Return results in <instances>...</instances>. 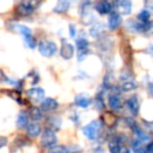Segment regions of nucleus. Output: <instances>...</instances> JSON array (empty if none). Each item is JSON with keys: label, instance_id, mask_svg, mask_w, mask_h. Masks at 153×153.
Listing matches in <instances>:
<instances>
[{"label": "nucleus", "instance_id": "2f4dec72", "mask_svg": "<svg viewBox=\"0 0 153 153\" xmlns=\"http://www.w3.org/2000/svg\"><path fill=\"white\" fill-rule=\"evenodd\" d=\"M0 143H1V144H0V147H1V148H3V147H4L5 145H7V137H4V136H1V137H0Z\"/></svg>", "mask_w": 153, "mask_h": 153}, {"label": "nucleus", "instance_id": "423d86ee", "mask_svg": "<svg viewBox=\"0 0 153 153\" xmlns=\"http://www.w3.org/2000/svg\"><path fill=\"white\" fill-rule=\"evenodd\" d=\"M76 57H78V61L82 62L86 58V56L89 53V42L86 39H78L76 41Z\"/></svg>", "mask_w": 153, "mask_h": 153}, {"label": "nucleus", "instance_id": "1a4fd4ad", "mask_svg": "<svg viewBox=\"0 0 153 153\" xmlns=\"http://www.w3.org/2000/svg\"><path fill=\"white\" fill-rule=\"evenodd\" d=\"M123 19L121 17V14L117 12H112L108 17V28L111 30H114L121 26Z\"/></svg>", "mask_w": 153, "mask_h": 153}, {"label": "nucleus", "instance_id": "a878e982", "mask_svg": "<svg viewBox=\"0 0 153 153\" xmlns=\"http://www.w3.org/2000/svg\"><path fill=\"white\" fill-rule=\"evenodd\" d=\"M137 87H138L137 83H136V82H134V81H125L121 85V89L123 90L124 92L132 91V90L136 89Z\"/></svg>", "mask_w": 153, "mask_h": 153}, {"label": "nucleus", "instance_id": "20e7f679", "mask_svg": "<svg viewBox=\"0 0 153 153\" xmlns=\"http://www.w3.org/2000/svg\"><path fill=\"white\" fill-rule=\"evenodd\" d=\"M81 19L86 25H90L96 21V16L91 12V3L83 2L81 7Z\"/></svg>", "mask_w": 153, "mask_h": 153}, {"label": "nucleus", "instance_id": "f03ea898", "mask_svg": "<svg viewBox=\"0 0 153 153\" xmlns=\"http://www.w3.org/2000/svg\"><path fill=\"white\" fill-rule=\"evenodd\" d=\"M38 49L40 55L45 58H51L58 51V46L53 41L41 40L38 44Z\"/></svg>", "mask_w": 153, "mask_h": 153}, {"label": "nucleus", "instance_id": "f704fd0d", "mask_svg": "<svg viewBox=\"0 0 153 153\" xmlns=\"http://www.w3.org/2000/svg\"><path fill=\"white\" fill-rule=\"evenodd\" d=\"M149 51H150V53H153V45H151L150 48H149Z\"/></svg>", "mask_w": 153, "mask_h": 153}, {"label": "nucleus", "instance_id": "9d476101", "mask_svg": "<svg viewBox=\"0 0 153 153\" xmlns=\"http://www.w3.org/2000/svg\"><path fill=\"white\" fill-rule=\"evenodd\" d=\"M59 107V103L53 98H46L42 103L40 104V108L42 111L45 112H51V111H55Z\"/></svg>", "mask_w": 153, "mask_h": 153}, {"label": "nucleus", "instance_id": "5701e85b", "mask_svg": "<svg viewBox=\"0 0 153 153\" xmlns=\"http://www.w3.org/2000/svg\"><path fill=\"white\" fill-rule=\"evenodd\" d=\"M46 123L51 126L49 129L53 130V128L59 129L60 126H61V124H62V120L60 119V117H57V115H51V117H48V119H47Z\"/></svg>", "mask_w": 153, "mask_h": 153}, {"label": "nucleus", "instance_id": "dca6fc26", "mask_svg": "<svg viewBox=\"0 0 153 153\" xmlns=\"http://www.w3.org/2000/svg\"><path fill=\"white\" fill-rule=\"evenodd\" d=\"M16 125H17L18 128L20 129H27L28 127V117L26 115V113L24 111H20L19 114L17 117V120H16Z\"/></svg>", "mask_w": 153, "mask_h": 153}, {"label": "nucleus", "instance_id": "6ab92c4d", "mask_svg": "<svg viewBox=\"0 0 153 153\" xmlns=\"http://www.w3.org/2000/svg\"><path fill=\"white\" fill-rule=\"evenodd\" d=\"M91 104V100L87 97L84 96H76L74 99V105L81 107V108H87Z\"/></svg>", "mask_w": 153, "mask_h": 153}, {"label": "nucleus", "instance_id": "b1692460", "mask_svg": "<svg viewBox=\"0 0 153 153\" xmlns=\"http://www.w3.org/2000/svg\"><path fill=\"white\" fill-rule=\"evenodd\" d=\"M13 28H14V30H15V32L21 34L23 37H26V36H30V35H32V30H30V27H27L26 25H22V24H14Z\"/></svg>", "mask_w": 153, "mask_h": 153}, {"label": "nucleus", "instance_id": "c85d7f7f", "mask_svg": "<svg viewBox=\"0 0 153 153\" xmlns=\"http://www.w3.org/2000/svg\"><path fill=\"white\" fill-rule=\"evenodd\" d=\"M24 43L30 47V49H34L36 47L37 43H36V39L35 37H33V35H30V36L24 37Z\"/></svg>", "mask_w": 153, "mask_h": 153}, {"label": "nucleus", "instance_id": "cd10ccee", "mask_svg": "<svg viewBox=\"0 0 153 153\" xmlns=\"http://www.w3.org/2000/svg\"><path fill=\"white\" fill-rule=\"evenodd\" d=\"M137 18L140 22H144V23H147V22H150V12L147 11V10H143L140 14L137 15Z\"/></svg>", "mask_w": 153, "mask_h": 153}, {"label": "nucleus", "instance_id": "412c9836", "mask_svg": "<svg viewBox=\"0 0 153 153\" xmlns=\"http://www.w3.org/2000/svg\"><path fill=\"white\" fill-rule=\"evenodd\" d=\"M103 122H104L108 127H113V126L117 124V117H115L113 113L105 112L104 114H103Z\"/></svg>", "mask_w": 153, "mask_h": 153}, {"label": "nucleus", "instance_id": "c9c22d12", "mask_svg": "<svg viewBox=\"0 0 153 153\" xmlns=\"http://www.w3.org/2000/svg\"><path fill=\"white\" fill-rule=\"evenodd\" d=\"M149 125V127H151V128H153V122H151V123H147Z\"/></svg>", "mask_w": 153, "mask_h": 153}, {"label": "nucleus", "instance_id": "aec40b11", "mask_svg": "<svg viewBox=\"0 0 153 153\" xmlns=\"http://www.w3.org/2000/svg\"><path fill=\"white\" fill-rule=\"evenodd\" d=\"M28 115H30V117L34 122H38L42 119V110H41V108H39V107L34 106L30 109Z\"/></svg>", "mask_w": 153, "mask_h": 153}, {"label": "nucleus", "instance_id": "7ed1b4c3", "mask_svg": "<svg viewBox=\"0 0 153 153\" xmlns=\"http://www.w3.org/2000/svg\"><path fill=\"white\" fill-rule=\"evenodd\" d=\"M101 122L100 121H92L89 124H87L86 126H84L82 131L83 134L90 140H96L99 136V132L101 129Z\"/></svg>", "mask_w": 153, "mask_h": 153}, {"label": "nucleus", "instance_id": "9b49d317", "mask_svg": "<svg viewBox=\"0 0 153 153\" xmlns=\"http://www.w3.org/2000/svg\"><path fill=\"white\" fill-rule=\"evenodd\" d=\"M117 13L122 15H129L132 10V2L130 0H122L115 3Z\"/></svg>", "mask_w": 153, "mask_h": 153}, {"label": "nucleus", "instance_id": "f257e3e1", "mask_svg": "<svg viewBox=\"0 0 153 153\" xmlns=\"http://www.w3.org/2000/svg\"><path fill=\"white\" fill-rule=\"evenodd\" d=\"M41 4L40 1H23L16 7V14L19 17H26L34 13V11Z\"/></svg>", "mask_w": 153, "mask_h": 153}, {"label": "nucleus", "instance_id": "4468645a", "mask_svg": "<svg viewBox=\"0 0 153 153\" xmlns=\"http://www.w3.org/2000/svg\"><path fill=\"white\" fill-rule=\"evenodd\" d=\"M127 106L132 114L137 115L138 110H140V101L137 100V97L136 96L131 97V98L127 101Z\"/></svg>", "mask_w": 153, "mask_h": 153}, {"label": "nucleus", "instance_id": "4be33fe9", "mask_svg": "<svg viewBox=\"0 0 153 153\" xmlns=\"http://www.w3.org/2000/svg\"><path fill=\"white\" fill-rule=\"evenodd\" d=\"M104 30V24L103 23H94L92 24V27L90 28V36L92 38H98Z\"/></svg>", "mask_w": 153, "mask_h": 153}, {"label": "nucleus", "instance_id": "f8f14e48", "mask_svg": "<svg viewBox=\"0 0 153 153\" xmlns=\"http://www.w3.org/2000/svg\"><path fill=\"white\" fill-rule=\"evenodd\" d=\"M96 10L101 15H107V14L110 15L112 13L113 4L109 1H100L96 4Z\"/></svg>", "mask_w": 153, "mask_h": 153}, {"label": "nucleus", "instance_id": "7c9ffc66", "mask_svg": "<svg viewBox=\"0 0 153 153\" xmlns=\"http://www.w3.org/2000/svg\"><path fill=\"white\" fill-rule=\"evenodd\" d=\"M145 4H146V10H147V11L153 13V1H147Z\"/></svg>", "mask_w": 153, "mask_h": 153}, {"label": "nucleus", "instance_id": "bb28decb", "mask_svg": "<svg viewBox=\"0 0 153 153\" xmlns=\"http://www.w3.org/2000/svg\"><path fill=\"white\" fill-rule=\"evenodd\" d=\"M67 147L64 146V145H56V146H53L51 148H49L47 150V153H68Z\"/></svg>", "mask_w": 153, "mask_h": 153}, {"label": "nucleus", "instance_id": "a211bd4d", "mask_svg": "<svg viewBox=\"0 0 153 153\" xmlns=\"http://www.w3.org/2000/svg\"><path fill=\"white\" fill-rule=\"evenodd\" d=\"M70 7V1L67 0H61V1H58L56 7H53V12L57 14H63L69 10Z\"/></svg>", "mask_w": 153, "mask_h": 153}, {"label": "nucleus", "instance_id": "393cba45", "mask_svg": "<svg viewBox=\"0 0 153 153\" xmlns=\"http://www.w3.org/2000/svg\"><path fill=\"white\" fill-rule=\"evenodd\" d=\"M132 149L134 153H147V146L144 145V142L136 140L132 143Z\"/></svg>", "mask_w": 153, "mask_h": 153}, {"label": "nucleus", "instance_id": "f3484780", "mask_svg": "<svg viewBox=\"0 0 153 153\" xmlns=\"http://www.w3.org/2000/svg\"><path fill=\"white\" fill-rule=\"evenodd\" d=\"M121 143H122V140L120 137H117V136L113 137L112 140L108 143L109 151H110L111 153H120V150H121L122 146H123Z\"/></svg>", "mask_w": 153, "mask_h": 153}, {"label": "nucleus", "instance_id": "39448f33", "mask_svg": "<svg viewBox=\"0 0 153 153\" xmlns=\"http://www.w3.org/2000/svg\"><path fill=\"white\" fill-rule=\"evenodd\" d=\"M41 145L45 148H51L53 146H56L58 142L57 135L55 134L53 130L46 128L44 131L42 132V136H41Z\"/></svg>", "mask_w": 153, "mask_h": 153}, {"label": "nucleus", "instance_id": "2eb2a0df", "mask_svg": "<svg viewBox=\"0 0 153 153\" xmlns=\"http://www.w3.org/2000/svg\"><path fill=\"white\" fill-rule=\"evenodd\" d=\"M42 129H41V126L37 123H33V124H30L26 129V135L30 138H35L41 133Z\"/></svg>", "mask_w": 153, "mask_h": 153}, {"label": "nucleus", "instance_id": "0eeeda50", "mask_svg": "<svg viewBox=\"0 0 153 153\" xmlns=\"http://www.w3.org/2000/svg\"><path fill=\"white\" fill-rule=\"evenodd\" d=\"M26 96L32 102L34 103H42L45 100V91L40 87H33L26 91Z\"/></svg>", "mask_w": 153, "mask_h": 153}, {"label": "nucleus", "instance_id": "473e14b6", "mask_svg": "<svg viewBox=\"0 0 153 153\" xmlns=\"http://www.w3.org/2000/svg\"><path fill=\"white\" fill-rule=\"evenodd\" d=\"M147 153H153V142L147 145Z\"/></svg>", "mask_w": 153, "mask_h": 153}, {"label": "nucleus", "instance_id": "ddd939ff", "mask_svg": "<svg viewBox=\"0 0 153 153\" xmlns=\"http://www.w3.org/2000/svg\"><path fill=\"white\" fill-rule=\"evenodd\" d=\"M108 105L113 111H117L122 109V101L120 97L115 94H110L108 97Z\"/></svg>", "mask_w": 153, "mask_h": 153}, {"label": "nucleus", "instance_id": "c756f323", "mask_svg": "<svg viewBox=\"0 0 153 153\" xmlns=\"http://www.w3.org/2000/svg\"><path fill=\"white\" fill-rule=\"evenodd\" d=\"M69 34L71 38H76V27L74 24H69Z\"/></svg>", "mask_w": 153, "mask_h": 153}, {"label": "nucleus", "instance_id": "6e6552de", "mask_svg": "<svg viewBox=\"0 0 153 153\" xmlns=\"http://www.w3.org/2000/svg\"><path fill=\"white\" fill-rule=\"evenodd\" d=\"M74 55V47L70 43H68L65 39L61 40V47H60V56L65 60H70Z\"/></svg>", "mask_w": 153, "mask_h": 153}, {"label": "nucleus", "instance_id": "72a5a7b5", "mask_svg": "<svg viewBox=\"0 0 153 153\" xmlns=\"http://www.w3.org/2000/svg\"><path fill=\"white\" fill-rule=\"evenodd\" d=\"M149 94H150V96L153 98V82L150 83V85H149Z\"/></svg>", "mask_w": 153, "mask_h": 153}]
</instances>
